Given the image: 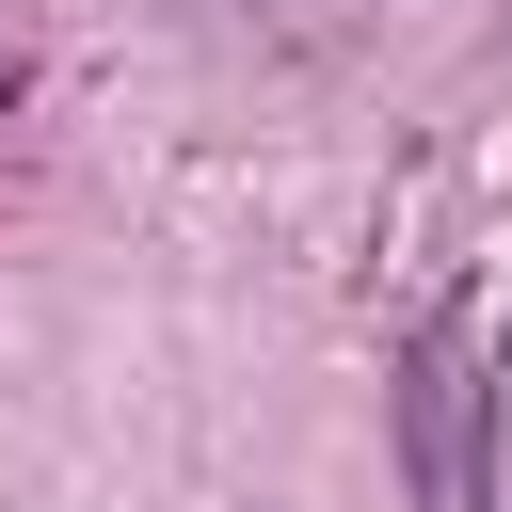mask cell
<instances>
[{
  "label": "cell",
  "mask_w": 512,
  "mask_h": 512,
  "mask_svg": "<svg viewBox=\"0 0 512 512\" xmlns=\"http://www.w3.org/2000/svg\"><path fill=\"white\" fill-rule=\"evenodd\" d=\"M496 416H512V320H496Z\"/></svg>",
  "instance_id": "obj_1"
}]
</instances>
